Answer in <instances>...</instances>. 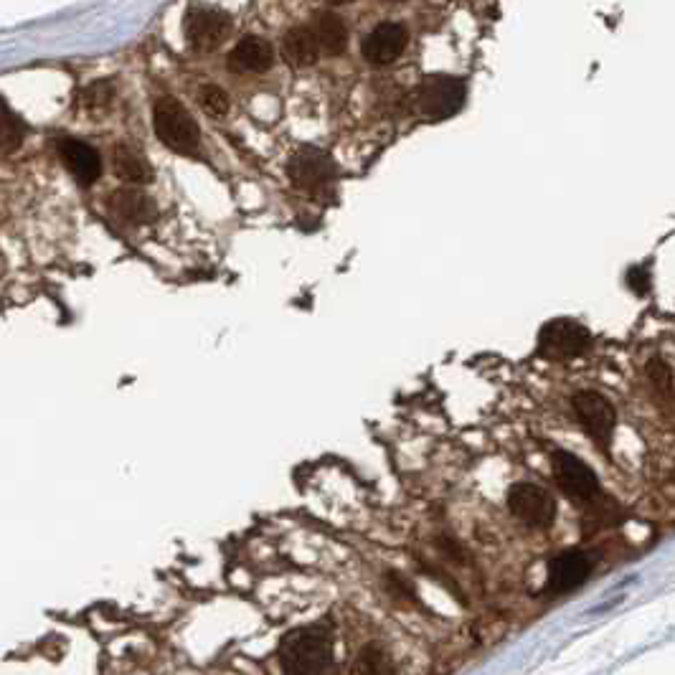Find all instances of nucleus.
<instances>
[{
	"instance_id": "nucleus-1",
	"label": "nucleus",
	"mask_w": 675,
	"mask_h": 675,
	"mask_svg": "<svg viewBox=\"0 0 675 675\" xmlns=\"http://www.w3.org/2000/svg\"><path fill=\"white\" fill-rule=\"evenodd\" d=\"M280 665L290 675H320L333 670L330 622H315L287 632L280 643Z\"/></svg>"
},
{
	"instance_id": "nucleus-2",
	"label": "nucleus",
	"mask_w": 675,
	"mask_h": 675,
	"mask_svg": "<svg viewBox=\"0 0 675 675\" xmlns=\"http://www.w3.org/2000/svg\"><path fill=\"white\" fill-rule=\"evenodd\" d=\"M155 135L160 143L181 155H196L201 148V132L191 112L173 97H163L155 102L153 110Z\"/></svg>"
},
{
	"instance_id": "nucleus-3",
	"label": "nucleus",
	"mask_w": 675,
	"mask_h": 675,
	"mask_svg": "<svg viewBox=\"0 0 675 675\" xmlns=\"http://www.w3.org/2000/svg\"><path fill=\"white\" fill-rule=\"evenodd\" d=\"M467 99V87L462 79L450 74H432L417 89V107L427 120H447L462 110Z\"/></svg>"
},
{
	"instance_id": "nucleus-4",
	"label": "nucleus",
	"mask_w": 675,
	"mask_h": 675,
	"mask_svg": "<svg viewBox=\"0 0 675 675\" xmlns=\"http://www.w3.org/2000/svg\"><path fill=\"white\" fill-rule=\"evenodd\" d=\"M183 33L191 49L196 51H216L231 33L229 13L211 6H191L186 18H183Z\"/></svg>"
},
{
	"instance_id": "nucleus-5",
	"label": "nucleus",
	"mask_w": 675,
	"mask_h": 675,
	"mask_svg": "<svg viewBox=\"0 0 675 675\" xmlns=\"http://www.w3.org/2000/svg\"><path fill=\"white\" fill-rule=\"evenodd\" d=\"M589 346H592V335L577 320H551L538 335V353L544 358H554V361L584 356Z\"/></svg>"
},
{
	"instance_id": "nucleus-6",
	"label": "nucleus",
	"mask_w": 675,
	"mask_h": 675,
	"mask_svg": "<svg viewBox=\"0 0 675 675\" xmlns=\"http://www.w3.org/2000/svg\"><path fill=\"white\" fill-rule=\"evenodd\" d=\"M571 407L577 412V419L582 422V427L587 429V434L592 437V442L597 447H602L604 452L610 450L612 432H615L617 424V412L610 404V399L597 391H579L571 399Z\"/></svg>"
},
{
	"instance_id": "nucleus-7",
	"label": "nucleus",
	"mask_w": 675,
	"mask_h": 675,
	"mask_svg": "<svg viewBox=\"0 0 675 675\" xmlns=\"http://www.w3.org/2000/svg\"><path fill=\"white\" fill-rule=\"evenodd\" d=\"M287 176L295 188L308 193H323L333 186L335 165L328 153L318 148H300L287 163Z\"/></svg>"
},
{
	"instance_id": "nucleus-8",
	"label": "nucleus",
	"mask_w": 675,
	"mask_h": 675,
	"mask_svg": "<svg viewBox=\"0 0 675 675\" xmlns=\"http://www.w3.org/2000/svg\"><path fill=\"white\" fill-rule=\"evenodd\" d=\"M508 508L528 528H549L556 518V500L533 483H516L508 490Z\"/></svg>"
},
{
	"instance_id": "nucleus-9",
	"label": "nucleus",
	"mask_w": 675,
	"mask_h": 675,
	"mask_svg": "<svg viewBox=\"0 0 675 675\" xmlns=\"http://www.w3.org/2000/svg\"><path fill=\"white\" fill-rule=\"evenodd\" d=\"M554 475L559 488L574 500H592L599 493V480L592 467L577 455L569 452H556L554 455Z\"/></svg>"
},
{
	"instance_id": "nucleus-10",
	"label": "nucleus",
	"mask_w": 675,
	"mask_h": 675,
	"mask_svg": "<svg viewBox=\"0 0 675 675\" xmlns=\"http://www.w3.org/2000/svg\"><path fill=\"white\" fill-rule=\"evenodd\" d=\"M409 41L407 28L401 26V23H379L374 31L368 33L366 39H363V59L368 61L371 66H389L404 54Z\"/></svg>"
},
{
	"instance_id": "nucleus-11",
	"label": "nucleus",
	"mask_w": 675,
	"mask_h": 675,
	"mask_svg": "<svg viewBox=\"0 0 675 675\" xmlns=\"http://www.w3.org/2000/svg\"><path fill=\"white\" fill-rule=\"evenodd\" d=\"M589 571H592L589 556L577 554V551L556 556L549 564V584H546V589L554 594L571 592V589L582 587V584L587 582Z\"/></svg>"
},
{
	"instance_id": "nucleus-12",
	"label": "nucleus",
	"mask_w": 675,
	"mask_h": 675,
	"mask_svg": "<svg viewBox=\"0 0 675 675\" xmlns=\"http://www.w3.org/2000/svg\"><path fill=\"white\" fill-rule=\"evenodd\" d=\"M59 155L66 171L72 173L82 186H92L102 176V158L92 145L82 143V140H61Z\"/></svg>"
},
{
	"instance_id": "nucleus-13",
	"label": "nucleus",
	"mask_w": 675,
	"mask_h": 675,
	"mask_svg": "<svg viewBox=\"0 0 675 675\" xmlns=\"http://www.w3.org/2000/svg\"><path fill=\"white\" fill-rule=\"evenodd\" d=\"M110 206L112 216L120 219L122 224H150V221L158 216V206H155L153 198L143 191H135V188H122V191H115L107 201Z\"/></svg>"
},
{
	"instance_id": "nucleus-14",
	"label": "nucleus",
	"mask_w": 675,
	"mask_h": 675,
	"mask_svg": "<svg viewBox=\"0 0 675 675\" xmlns=\"http://www.w3.org/2000/svg\"><path fill=\"white\" fill-rule=\"evenodd\" d=\"M275 61V51L267 39L259 36H247L231 49L229 69L236 74H262Z\"/></svg>"
},
{
	"instance_id": "nucleus-15",
	"label": "nucleus",
	"mask_w": 675,
	"mask_h": 675,
	"mask_svg": "<svg viewBox=\"0 0 675 675\" xmlns=\"http://www.w3.org/2000/svg\"><path fill=\"white\" fill-rule=\"evenodd\" d=\"M282 51L292 66H313L320 59V44L315 39L313 26L290 28L282 41Z\"/></svg>"
},
{
	"instance_id": "nucleus-16",
	"label": "nucleus",
	"mask_w": 675,
	"mask_h": 675,
	"mask_svg": "<svg viewBox=\"0 0 675 675\" xmlns=\"http://www.w3.org/2000/svg\"><path fill=\"white\" fill-rule=\"evenodd\" d=\"M313 31L315 39H318L320 51L328 56H341L348 46V28L346 23L341 21V16H335V13L323 11L315 13L313 21Z\"/></svg>"
},
{
	"instance_id": "nucleus-17",
	"label": "nucleus",
	"mask_w": 675,
	"mask_h": 675,
	"mask_svg": "<svg viewBox=\"0 0 675 675\" xmlns=\"http://www.w3.org/2000/svg\"><path fill=\"white\" fill-rule=\"evenodd\" d=\"M112 165H115L117 178H122L125 183H135V186H145V183L153 181V168L145 160L143 153H138L130 145H117L112 150Z\"/></svg>"
},
{
	"instance_id": "nucleus-18",
	"label": "nucleus",
	"mask_w": 675,
	"mask_h": 675,
	"mask_svg": "<svg viewBox=\"0 0 675 675\" xmlns=\"http://www.w3.org/2000/svg\"><path fill=\"white\" fill-rule=\"evenodd\" d=\"M394 663H391L389 653L381 648L379 643H371L358 653L356 665H353V673H363V675H384V673H394Z\"/></svg>"
},
{
	"instance_id": "nucleus-19",
	"label": "nucleus",
	"mask_w": 675,
	"mask_h": 675,
	"mask_svg": "<svg viewBox=\"0 0 675 675\" xmlns=\"http://www.w3.org/2000/svg\"><path fill=\"white\" fill-rule=\"evenodd\" d=\"M23 143V122L11 112V107L0 99V150L11 153Z\"/></svg>"
},
{
	"instance_id": "nucleus-20",
	"label": "nucleus",
	"mask_w": 675,
	"mask_h": 675,
	"mask_svg": "<svg viewBox=\"0 0 675 675\" xmlns=\"http://www.w3.org/2000/svg\"><path fill=\"white\" fill-rule=\"evenodd\" d=\"M201 105H204V110L209 112V115L219 117L229 112V97H226V92L221 87L209 84V87L201 89Z\"/></svg>"
},
{
	"instance_id": "nucleus-21",
	"label": "nucleus",
	"mask_w": 675,
	"mask_h": 675,
	"mask_svg": "<svg viewBox=\"0 0 675 675\" xmlns=\"http://www.w3.org/2000/svg\"><path fill=\"white\" fill-rule=\"evenodd\" d=\"M115 97V89H112L110 82H97L84 92V105L89 110H99V107H107Z\"/></svg>"
},
{
	"instance_id": "nucleus-22",
	"label": "nucleus",
	"mask_w": 675,
	"mask_h": 675,
	"mask_svg": "<svg viewBox=\"0 0 675 675\" xmlns=\"http://www.w3.org/2000/svg\"><path fill=\"white\" fill-rule=\"evenodd\" d=\"M627 280H630V287L637 292V295H645V292L650 290V275L643 267L630 269V277H627Z\"/></svg>"
},
{
	"instance_id": "nucleus-23",
	"label": "nucleus",
	"mask_w": 675,
	"mask_h": 675,
	"mask_svg": "<svg viewBox=\"0 0 675 675\" xmlns=\"http://www.w3.org/2000/svg\"><path fill=\"white\" fill-rule=\"evenodd\" d=\"M328 3H333V6H343V3H353V0H328Z\"/></svg>"
},
{
	"instance_id": "nucleus-24",
	"label": "nucleus",
	"mask_w": 675,
	"mask_h": 675,
	"mask_svg": "<svg viewBox=\"0 0 675 675\" xmlns=\"http://www.w3.org/2000/svg\"><path fill=\"white\" fill-rule=\"evenodd\" d=\"M396 3H401V0H396Z\"/></svg>"
}]
</instances>
